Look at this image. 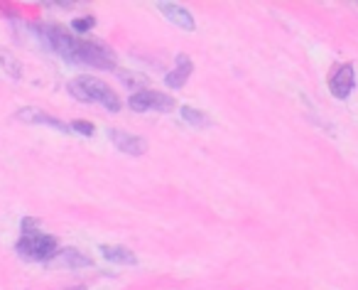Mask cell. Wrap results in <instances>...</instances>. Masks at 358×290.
<instances>
[{"mask_svg":"<svg viewBox=\"0 0 358 290\" xmlns=\"http://www.w3.org/2000/svg\"><path fill=\"white\" fill-rule=\"evenodd\" d=\"M66 91H69L76 101H81V104H99V106H103L106 111H110V113H118V111L123 109L120 96L115 94L106 81H101L99 76H91V74L74 76V79L69 81V86H66Z\"/></svg>","mask_w":358,"mask_h":290,"instance_id":"1","label":"cell"},{"mask_svg":"<svg viewBox=\"0 0 358 290\" xmlns=\"http://www.w3.org/2000/svg\"><path fill=\"white\" fill-rule=\"evenodd\" d=\"M59 251V241L50 234L37 231H25L17 241V254L25 261H35V263H47L52 256Z\"/></svg>","mask_w":358,"mask_h":290,"instance_id":"2","label":"cell"},{"mask_svg":"<svg viewBox=\"0 0 358 290\" xmlns=\"http://www.w3.org/2000/svg\"><path fill=\"white\" fill-rule=\"evenodd\" d=\"M74 64H89V67H99V69L115 71L118 62H115L113 50L99 45V42H89L79 37V45H76V52H74Z\"/></svg>","mask_w":358,"mask_h":290,"instance_id":"3","label":"cell"},{"mask_svg":"<svg viewBox=\"0 0 358 290\" xmlns=\"http://www.w3.org/2000/svg\"><path fill=\"white\" fill-rule=\"evenodd\" d=\"M128 106L133 111H138V113H145V111H164V113H169L174 109V99L167 94H159V91L143 89L130 96Z\"/></svg>","mask_w":358,"mask_h":290,"instance_id":"4","label":"cell"},{"mask_svg":"<svg viewBox=\"0 0 358 290\" xmlns=\"http://www.w3.org/2000/svg\"><path fill=\"white\" fill-rule=\"evenodd\" d=\"M353 64L346 62V64L334 67V71L329 74V91H331L334 99H348V94L353 91Z\"/></svg>","mask_w":358,"mask_h":290,"instance_id":"5","label":"cell"},{"mask_svg":"<svg viewBox=\"0 0 358 290\" xmlns=\"http://www.w3.org/2000/svg\"><path fill=\"white\" fill-rule=\"evenodd\" d=\"M108 138L120 153H125V156L140 158V156H145V151H148V143H145V138L133 135V133H125V130L108 128Z\"/></svg>","mask_w":358,"mask_h":290,"instance_id":"6","label":"cell"},{"mask_svg":"<svg viewBox=\"0 0 358 290\" xmlns=\"http://www.w3.org/2000/svg\"><path fill=\"white\" fill-rule=\"evenodd\" d=\"M15 118H17V120H22V123H32V125H35V123H40V125H50V128L59 130V133H66V135L71 133L69 125L62 123L59 118H55V116H47L45 111L32 109V106H25V109H17Z\"/></svg>","mask_w":358,"mask_h":290,"instance_id":"7","label":"cell"},{"mask_svg":"<svg viewBox=\"0 0 358 290\" xmlns=\"http://www.w3.org/2000/svg\"><path fill=\"white\" fill-rule=\"evenodd\" d=\"M157 11L162 13V15L167 18L172 25L182 27V30L192 32L196 27L194 15H192V13L187 11L185 6H177V3H157Z\"/></svg>","mask_w":358,"mask_h":290,"instance_id":"8","label":"cell"},{"mask_svg":"<svg viewBox=\"0 0 358 290\" xmlns=\"http://www.w3.org/2000/svg\"><path fill=\"white\" fill-rule=\"evenodd\" d=\"M174 62H177V67L164 74V84H167L169 89H182V86L189 81L192 71H194V62H192L187 55H177Z\"/></svg>","mask_w":358,"mask_h":290,"instance_id":"9","label":"cell"},{"mask_svg":"<svg viewBox=\"0 0 358 290\" xmlns=\"http://www.w3.org/2000/svg\"><path fill=\"white\" fill-rule=\"evenodd\" d=\"M47 263L59 265V268H89V265H94V261L76 249H64V251H57Z\"/></svg>","mask_w":358,"mask_h":290,"instance_id":"10","label":"cell"},{"mask_svg":"<svg viewBox=\"0 0 358 290\" xmlns=\"http://www.w3.org/2000/svg\"><path fill=\"white\" fill-rule=\"evenodd\" d=\"M101 256L110 263H123V265H135L138 263V256L133 254L130 249L118 244H108V246H101Z\"/></svg>","mask_w":358,"mask_h":290,"instance_id":"11","label":"cell"},{"mask_svg":"<svg viewBox=\"0 0 358 290\" xmlns=\"http://www.w3.org/2000/svg\"><path fill=\"white\" fill-rule=\"evenodd\" d=\"M179 116L187 120L189 125H194V128H204V125H211V118L206 113H201V111H196L194 106H182L179 109Z\"/></svg>","mask_w":358,"mask_h":290,"instance_id":"12","label":"cell"},{"mask_svg":"<svg viewBox=\"0 0 358 290\" xmlns=\"http://www.w3.org/2000/svg\"><path fill=\"white\" fill-rule=\"evenodd\" d=\"M120 81H123L125 86H130V89H140V91H143V86L150 84L148 76H143V74H130V71L120 74Z\"/></svg>","mask_w":358,"mask_h":290,"instance_id":"13","label":"cell"},{"mask_svg":"<svg viewBox=\"0 0 358 290\" xmlns=\"http://www.w3.org/2000/svg\"><path fill=\"white\" fill-rule=\"evenodd\" d=\"M0 67H3L6 71H10L15 79L20 76V64H17L13 55H6V50H0Z\"/></svg>","mask_w":358,"mask_h":290,"instance_id":"14","label":"cell"},{"mask_svg":"<svg viewBox=\"0 0 358 290\" xmlns=\"http://www.w3.org/2000/svg\"><path fill=\"white\" fill-rule=\"evenodd\" d=\"M69 130L71 133H79V135H94L96 133L94 123H89V120H71Z\"/></svg>","mask_w":358,"mask_h":290,"instance_id":"15","label":"cell"},{"mask_svg":"<svg viewBox=\"0 0 358 290\" xmlns=\"http://www.w3.org/2000/svg\"><path fill=\"white\" fill-rule=\"evenodd\" d=\"M94 25H96V18H91V15L74 18V20H71V30H76V32H89Z\"/></svg>","mask_w":358,"mask_h":290,"instance_id":"16","label":"cell"},{"mask_svg":"<svg viewBox=\"0 0 358 290\" xmlns=\"http://www.w3.org/2000/svg\"><path fill=\"white\" fill-rule=\"evenodd\" d=\"M64 290H86V285H71V288H64Z\"/></svg>","mask_w":358,"mask_h":290,"instance_id":"17","label":"cell"}]
</instances>
